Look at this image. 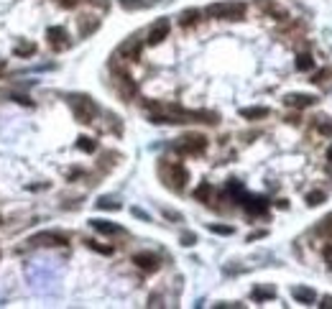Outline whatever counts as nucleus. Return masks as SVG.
<instances>
[{
	"label": "nucleus",
	"instance_id": "obj_1",
	"mask_svg": "<svg viewBox=\"0 0 332 309\" xmlns=\"http://www.w3.org/2000/svg\"><path fill=\"white\" fill-rule=\"evenodd\" d=\"M158 174H161L163 184L169 187V189H174V192H182L184 184H187V179H189L187 169H184L182 164H172V161H163V164L158 166Z\"/></svg>",
	"mask_w": 332,
	"mask_h": 309
},
{
	"label": "nucleus",
	"instance_id": "obj_2",
	"mask_svg": "<svg viewBox=\"0 0 332 309\" xmlns=\"http://www.w3.org/2000/svg\"><path fill=\"white\" fill-rule=\"evenodd\" d=\"M210 18H223V21H240L245 16V3L240 0H228V3H212L207 8Z\"/></svg>",
	"mask_w": 332,
	"mask_h": 309
},
{
	"label": "nucleus",
	"instance_id": "obj_3",
	"mask_svg": "<svg viewBox=\"0 0 332 309\" xmlns=\"http://www.w3.org/2000/svg\"><path fill=\"white\" fill-rule=\"evenodd\" d=\"M174 151L182 156H200L207 151V138L205 135H184L174 143Z\"/></svg>",
	"mask_w": 332,
	"mask_h": 309
},
{
	"label": "nucleus",
	"instance_id": "obj_4",
	"mask_svg": "<svg viewBox=\"0 0 332 309\" xmlns=\"http://www.w3.org/2000/svg\"><path fill=\"white\" fill-rule=\"evenodd\" d=\"M69 102H72L74 118H77L79 123H92V120H95V115H97V105H95L90 97H85V95H74Z\"/></svg>",
	"mask_w": 332,
	"mask_h": 309
},
{
	"label": "nucleus",
	"instance_id": "obj_5",
	"mask_svg": "<svg viewBox=\"0 0 332 309\" xmlns=\"http://www.w3.org/2000/svg\"><path fill=\"white\" fill-rule=\"evenodd\" d=\"M256 6H258V11H263L266 16H271L273 21H289V11L286 8H281L279 3H273V0H256Z\"/></svg>",
	"mask_w": 332,
	"mask_h": 309
},
{
	"label": "nucleus",
	"instance_id": "obj_6",
	"mask_svg": "<svg viewBox=\"0 0 332 309\" xmlns=\"http://www.w3.org/2000/svg\"><path fill=\"white\" fill-rule=\"evenodd\" d=\"M29 245H69V238L62 233H39L29 238Z\"/></svg>",
	"mask_w": 332,
	"mask_h": 309
},
{
	"label": "nucleus",
	"instance_id": "obj_7",
	"mask_svg": "<svg viewBox=\"0 0 332 309\" xmlns=\"http://www.w3.org/2000/svg\"><path fill=\"white\" fill-rule=\"evenodd\" d=\"M169 29H172L169 18H158V21L151 26V31H148V46H156V44H161L166 36H169Z\"/></svg>",
	"mask_w": 332,
	"mask_h": 309
},
{
	"label": "nucleus",
	"instance_id": "obj_8",
	"mask_svg": "<svg viewBox=\"0 0 332 309\" xmlns=\"http://www.w3.org/2000/svg\"><path fill=\"white\" fill-rule=\"evenodd\" d=\"M46 39H49V46H51L54 51H64V49L69 46V36H67V31H64L62 26H51V29L46 31Z\"/></svg>",
	"mask_w": 332,
	"mask_h": 309
},
{
	"label": "nucleus",
	"instance_id": "obj_9",
	"mask_svg": "<svg viewBox=\"0 0 332 309\" xmlns=\"http://www.w3.org/2000/svg\"><path fill=\"white\" fill-rule=\"evenodd\" d=\"M133 263H135L141 271H148V273L158 271V266H161V261H158L156 253H135V256H133Z\"/></svg>",
	"mask_w": 332,
	"mask_h": 309
},
{
	"label": "nucleus",
	"instance_id": "obj_10",
	"mask_svg": "<svg viewBox=\"0 0 332 309\" xmlns=\"http://www.w3.org/2000/svg\"><path fill=\"white\" fill-rule=\"evenodd\" d=\"M115 57H120V59H125V62L138 59V57H141V41H138V39H130V41L120 44V49H118Z\"/></svg>",
	"mask_w": 332,
	"mask_h": 309
},
{
	"label": "nucleus",
	"instance_id": "obj_11",
	"mask_svg": "<svg viewBox=\"0 0 332 309\" xmlns=\"http://www.w3.org/2000/svg\"><path fill=\"white\" fill-rule=\"evenodd\" d=\"M284 102H286L289 107H309V105L317 102V97H314V95H286Z\"/></svg>",
	"mask_w": 332,
	"mask_h": 309
},
{
	"label": "nucleus",
	"instance_id": "obj_12",
	"mask_svg": "<svg viewBox=\"0 0 332 309\" xmlns=\"http://www.w3.org/2000/svg\"><path fill=\"white\" fill-rule=\"evenodd\" d=\"M92 228H95L97 233H102V235H120V233H125L120 225L107 222V220H92Z\"/></svg>",
	"mask_w": 332,
	"mask_h": 309
},
{
	"label": "nucleus",
	"instance_id": "obj_13",
	"mask_svg": "<svg viewBox=\"0 0 332 309\" xmlns=\"http://www.w3.org/2000/svg\"><path fill=\"white\" fill-rule=\"evenodd\" d=\"M100 29V21L92 16H79V36H90Z\"/></svg>",
	"mask_w": 332,
	"mask_h": 309
},
{
	"label": "nucleus",
	"instance_id": "obj_14",
	"mask_svg": "<svg viewBox=\"0 0 332 309\" xmlns=\"http://www.w3.org/2000/svg\"><path fill=\"white\" fill-rule=\"evenodd\" d=\"M294 299H296V301H301V304H314V301H317V294H314V289L296 286V289H294Z\"/></svg>",
	"mask_w": 332,
	"mask_h": 309
},
{
	"label": "nucleus",
	"instance_id": "obj_15",
	"mask_svg": "<svg viewBox=\"0 0 332 309\" xmlns=\"http://www.w3.org/2000/svg\"><path fill=\"white\" fill-rule=\"evenodd\" d=\"M200 18H202V13H200L197 8H189V11H184V13L179 16V26L189 29V26H195V23H197Z\"/></svg>",
	"mask_w": 332,
	"mask_h": 309
},
{
	"label": "nucleus",
	"instance_id": "obj_16",
	"mask_svg": "<svg viewBox=\"0 0 332 309\" xmlns=\"http://www.w3.org/2000/svg\"><path fill=\"white\" fill-rule=\"evenodd\" d=\"M125 11H141V8H151L156 0H118Z\"/></svg>",
	"mask_w": 332,
	"mask_h": 309
},
{
	"label": "nucleus",
	"instance_id": "obj_17",
	"mask_svg": "<svg viewBox=\"0 0 332 309\" xmlns=\"http://www.w3.org/2000/svg\"><path fill=\"white\" fill-rule=\"evenodd\" d=\"M240 115H243L245 120H261V118L268 115V107H243Z\"/></svg>",
	"mask_w": 332,
	"mask_h": 309
},
{
	"label": "nucleus",
	"instance_id": "obj_18",
	"mask_svg": "<svg viewBox=\"0 0 332 309\" xmlns=\"http://www.w3.org/2000/svg\"><path fill=\"white\" fill-rule=\"evenodd\" d=\"M77 148L85 151V153H95V151H97V143H95L92 138H87V135H79V138H77Z\"/></svg>",
	"mask_w": 332,
	"mask_h": 309
},
{
	"label": "nucleus",
	"instance_id": "obj_19",
	"mask_svg": "<svg viewBox=\"0 0 332 309\" xmlns=\"http://www.w3.org/2000/svg\"><path fill=\"white\" fill-rule=\"evenodd\" d=\"M195 197L200 200V202H210V197H212V184H207V182H202L197 189H195Z\"/></svg>",
	"mask_w": 332,
	"mask_h": 309
},
{
	"label": "nucleus",
	"instance_id": "obj_20",
	"mask_svg": "<svg viewBox=\"0 0 332 309\" xmlns=\"http://www.w3.org/2000/svg\"><path fill=\"white\" fill-rule=\"evenodd\" d=\"M36 54V44L34 41H23L16 46V57H34Z\"/></svg>",
	"mask_w": 332,
	"mask_h": 309
},
{
	"label": "nucleus",
	"instance_id": "obj_21",
	"mask_svg": "<svg viewBox=\"0 0 332 309\" xmlns=\"http://www.w3.org/2000/svg\"><path fill=\"white\" fill-rule=\"evenodd\" d=\"M243 205H245V210H248L251 215L266 212V202H263V200H248V202H243Z\"/></svg>",
	"mask_w": 332,
	"mask_h": 309
},
{
	"label": "nucleus",
	"instance_id": "obj_22",
	"mask_svg": "<svg viewBox=\"0 0 332 309\" xmlns=\"http://www.w3.org/2000/svg\"><path fill=\"white\" fill-rule=\"evenodd\" d=\"M312 67H314V59H312L309 54H299V57H296V69H299V72H309Z\"/></svg>",
	"mask_w": 332,
	"mask_h": 309
},
{
	"label": "nucleus",
	"instance_id": "obj_23",
	"mask_svg": "<svg viewBox=\"0 0 332 309\" xmlns=\"http://www.w3.org/2000/svg\"><path fill=\"white\" fill-rule=\"evenodd\" d=\"M322 202H324V192L314 189V192L307 194V205H309V207H317V205H322Z\"/></svg>",
	"mask_w": 332,
	"mask_h": 309
},
{
	"label": "nucleus",
	"instance_id": "obj_24",
	"mask_svg": "<svg viewBox=\"0 0 332 309\" xmlns=\"http://www.w3.org/2000/svg\"><path fill=\"white\" fill-rule=\"evenodd\" d=\"M273 296H276V291H273V289H261V286H258V289H253V299H256V301L273 299Z\"/></svg>",
	"mask_w": 332,
	"mask_h": 309
},
{
	"label": "nucleus",
	"instance_id": "obj_25",
	"mask_svg": "<svg viewBox=\"0 0 332 309\" xmlns=\"http://www.w3.org/2000/svg\"><path fill=\"white\" fill-rule=\"evenodd\" d=\"M97 207L100 210H120V202H115L110 197H102V200H97Z\"/></svg>",
	"mask_w": 332,
	"mask_h": 309
},
{
	"label": "nucleus",
	"instance_id": "obj_26",
	"mask_svg": "<svg viewBox=\"0 0 332 309\" xmlns=\"http://www.w3.org/2000/svg\"><path fill=\"white\" fill-rule=\"evenodd\" d=\"M87 245H90L92 250H97V253H102V256H113V248H110V245H100V243H95V240H90Z\"/></svg>",
	"mask_w": 332,
	"mask_h": 309
},
{
	"label": "nucleus",
	"instance_id": "obj_27",
	"mask_svg": "<svg viewBox=\"0 0 332 309\" xmlns=\"http://www.w3.org/2000/svg\"><path fill=\"white\" fill-rule=\"evenodd\" d=\"M317 233H319V235H329V238H332V217H327L322 225H317Z\"/></svg>",
	"mask_w": 332,
	"mask_h": 309
},
{
	"label": "nucleus",
	"instance_id": "obj_28",
	"mask_svg": "<svg viewBox=\"0 0 332 309\" xmlns=\"http://www.w3.org/2000/svg\"><path fill=\"white\" fill-rule=\"evenodd\" d=\"M210 233H217V235H233V228H230V225H210Z\"/></svg>",
	"mask_w": 332,
	"mask_h": 309
},
{
	"label": "nucleus",
	"instance_id": "obj_29",
	"mask_svg": "<svg viewBox=\"0 0 332 309\" xmlns=\"http://www.w3.org/2000/svg\"><path fill=\"white\" fill-rule=\"evenodd\" d=\"M317 130H319V133H324V135H332V123H329V120H324V118H319Z\"/></svg>",
	"mask_w": 332,
	"mask_h": 309
},
{
	"label": "nucleus",
	"instance_id": "obj_30",
	"mask_svg": "<svg viewBox=\"0 0 332 309\" xmlns=\"http://www.w3.org/2000/svg\"><path fill=\"white\" fill-rule=\"evenodd\" d=\"M197 243V235L195 233H184L182 235V245H195Z\"/></svg>",
	"mask_w": 332,
	"mask_h": 309
},
{
	"label": "nucleus",
	"instance_id": "obj_31",
	"mask_svg": "<svg viewBox=\"0 0 332 309\" xmlns=\"http://www.w3.org/2000/svg\"><path fill=\"white\" fill-rule=\"evenodd\" d=\"M57 3H59L62 8H67V11H72V8H77V6H79V0H57Z\"/></svg>",
	"mask_w": 332,
	"mask_h": 309
},
{
	"label": "nucleus",
	"instance_id": "obj_32",
	"mask_svg": "<svg viewBox=\"0 0 332 309\" xmlns=\"http://www.w3.org/2000/svg\"><path fill=\"white\" fill-rule=\"evenodd\" d=\"M148 306H161V296H151V299H148Z\"/></svg>",
	"mask_w": 332,
	"mask_h": 309
},
{
	"label": "nucleus",
	"instance_id": "obj_33",
	"mask_svg": "<svg viewBox=\"0 0 332 309\" xmlns=\"http://www.w3.org/2000/svg\"><path fill=\"white\" fill-rule=\"evenodd\" d=\"M322 309H332V296H327V299H322V304H319Z\"/></svg>",
	"mask_w": 332,
	"mask_h": 309
},
{
	"label": "nucleus",
	"instance_id": "obj_34",
	"mask_svg": "<svg viewBox=\"0 0 332 309\" xmlns=\"http://www.w3.org/2000/svg\"><path fill=\"white\" fill-rule=\"evenodd\" d=\"M90 3H95V6H100V8H107V0H90Z\"/></svg>",
	"mask_w": 332,
	"mask_h": 309
},
{
	"label": "nucleus",
	"instance_id": "obj_35",
	"mask_svg": "<svg viewBox=\"0 0 332 309\" xmlns=\"http://www.w3.org/2000/svg\"><path fill=\"white\" fill-rule=\"evenodd\" d=\"M263 235H266V230H261V233H253V235H251L248 240H256V238H263Z\"/></svg>",
	"mask_w": 332,
	"mask_h": 309
},
{
	"label": "nucleus",
	"instance_id": "obj_36",
	"mask_svg": "<svg viewBox=\"0 0 332 309\" xmlns=\"http://www.w3.org/2000/svg\"><path fill=\"white\" fill-rule=\"evenodd\" d=\"M327 159L332 161V146H329V151H327Z\"/></svg>",
	"mask_w": 332,
	"mask_h": 309
},
{
	"label": "nucleus",
	"instance_id": "obj_37",
	"mask_svg": "<svg viewBox=\"0 0 332 309\" xmlns=\"http://www.w3.org/2000/svg\"><path fill=\"white\" fill-rule=\"evenodd\" d=\"M6 69V62H0V72H3Z\"/></svg>",
	"mask_w": 332,
	"mask_h": 309
},
{
	"label": "nucleus",
	"instance_id": "obj_38",
	"mask_svg": "<svg viewBox=\"0 0 332 309\" xmlns=\"http://www.w3.org/2000/svg\"><path fill=\"white\" fill-rule=\"evenodd\" d=\"M0 225H3V217H0Z\"/></svg>",
	"mask_w": 332,
	"mask_h": 309
}]
</instances>
